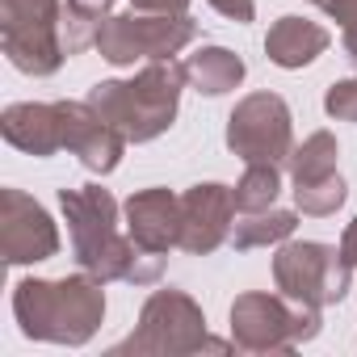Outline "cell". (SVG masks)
<instances>
[{"mask_svg": "<svg viewBox=\"0 0 357 357\" xmlns=\"http://www.w3.org/2000/svg\"><path fill=\"white\" fill-rule=\"evenodd\" d=\"M324 109H328L332 118H340V122H357V76L336 80V84L328 89V97H324Z\"/></svg>", "mask_w": 357, "mask_h": 357, "instance_id": "44dd1931", "label": "cell"}, {"mask_svg": "<svg viewBox=\"0 0 357 357\" xmlns=\"http://www.w3.org/2000/svg\"><path fill=\"white\" fill-rule=\"evenodd\" d=\"M336 155H340L336 139H332L328 130H315L303 147H294V151L286 155L294 185H303V181H319V176H332V172H336Z\"/></svg>", "mask_w": 357, "mask_h": 357, "instance_id": "ac0fdd59", "label": "cell"}, {"mask_svg": "<svg viewBox=\"0 0 357 357\" xmlns=\"http://www.w3.org/2000/svg\"><path fill=\"white\" fill-rule=\"evenodd\" d=\"M190 84L185 63L151 59L135 80H101L89 93V105L126 135V143H147L164 135L176 118L181 89Z\"/></svg>", "mask_w": 357, "mask_h": 357, "instance_id": "7a4b0ae2", "label": "cell"}, {"mask_svg": "<svg viewBox=\"0 0 357 357\" xmlns=\"http://www.w3.org/2000/svg\"><path fill=\"white\" fill-rule=\"evenodd\" d=\"M72 5H80V9H89V13H97V17H105V9L114 5V0H72Z\"/></svg>", "mask_w": 357, "mask_h": 357, "instance_id": "484cf974", "label": "cell"}, {"mask_svg": "<svg viewBox=\"0 0 357 357\" xmlns=\"http://www.w3.org/2000/svg\"><path fill=\"white\" fill-rule=\"evenodd\" d=\"M294 227H298L294 211H273V206H269V211L244 215V219L236 223V231H231V244H236L240 252H248V248H269V244L290 240Z\"/></svg>", "mask_w": 357, "mask_h": 357, "instance_id": "e0dca14e", "label": "cell"}, {"mask_svg": "<svg viewBox=\"0 0 357 357\" xmlns=\"http://www.w3.org/2000/svg\"><path fill=\"white\" fill-rule=\"evenodd\" d=\"M5 139L30 155H51V151L68 147L63 101H55V105H9L5 109Z\"/></svg>", "mask_w": 357, "mask_h": 357, "instance_id": "5bb4252c", "label": "cell"}, {"mask_svg": "<svg viewBox=\"0 0 357 357\" xmlns=\"http://www.w3.org/2000/svg\"><path fill=\"white\" fill-rule=\"evenodd\" d=\"M328 30L324 26H315V22H307V17H278L273 26H269V34H265V51H269V59L278 63V68H307L315 55H324L328 51Z\"/></svg>", "mask_w": 357, "mask_h": 357, "instance_id": "9a60e30c", "label": "cell"}, {"mask_svg": "<svg viewBox=\"0 0 357 357\" xmlns=\"http://www.w3.org/2000/svg\"><path fill=\"white\" fill-rule=\"evenodd\" d=\"M0 240H5L9 265L47 261L59 248V236H55V223L47 219V211L17 190H5V227H0Z\"/></svg>", "mask_w": 357, "mask_h": 357, "instance_id": "8fae6325", "label": "cell"}, {"mask_svg": "<svg viewBox=\"0 0 357 357\" xmlns=\"http://www.w3.org/2000/svg\"><path fill=\"white\" fill-rule=\"evenodd\" d=\"M198 349H227L223 340L206 336L202 307L181 290H155L143 303L139 328L114 353H198Z\"/></svg>", "mask_w": 357, "mask_h": 357, "instance_id": "5b68a950", "label": "cell"}, {"mask_svg": "<svg viewBox=\"0 0 357 357\" xmlns=\"http://www.w3.org/2000/svg\"><path fill=\"white\" fill-rule=\"evenodd\" d=\"M227 147L244 164H282L290 147V105L278 93L244 97L227 118Z\"/></svg>", "mask_w": 357, "mask_h": 357, "instance_id": "9c48e42d", "label": "cell"}, {"mask_svg": "<svg viewBox=\"0 0 357 357\" xmlns=\"http://www.w3.org/2000/svg\"><path fill=\"white\" fill-rule=\"evenodd\" d=\"M349 278H353V265L332 244L294 240V244H282L278 257H273L278 290L286 298H298V303H311V307L340 303L344 290H349Z\"/></svg>", "mask_w": 357, "mask_h": 357, "instance_id": "52a82bcc", "label": "cell"}, {"mask_svg": "<svg viewBox=\"0 0 357 357\" xmlns=\"http://www.w3.org/2000/svg\"><path fill=\"white\" fill-rule=\"evenodd\" d=\"M59 206L68 215V231H72V248L84 273H93L97 282H135V286H151L164 273V257L139 248L130 236H118V202L101 190V185H84V190H59Z\"/></svg>", "mask_w": 357, "mask_h": 357, "instance_id": "6da1fadb", "label": "cell"}, {"mask_svg": "<svg viewBox=\"0 0 357 357\" xmlns=\"http://www.w3.org/2000/svg\"><path fill=\"white\" fill-rule=\"evenodd\" d=\"M315 5H319V0H315Z\"/></svg>", "mask_w": 357, "mask_h": 357, "instance_id": "83f0119b", "label": "cell"}, {"mask_svg": "<svg viewBox=\"0 0 357 357\" xmlns=\"http://www.w3.org/2000/svg\"><path fill=\"white\" fill-rule=\"evenodd\" d=\"M231 219H236V198L227 185L206 181L181 194V244L194 257L215 252L227 236H231Z\"/></svg>", "mask_w": 357, "mask_h": 357, "instance_id": "30bf717a", "label": "cell"}, {"mask_svg": "<svg viewBox=\"0 0 357 357\" xmlns=\"http://www.w3.org/2000/svg\"><path fill=\"white\" fill-rule=\"evenodd\" d=\"M319 332V307L286 294H240L231 303V340L244 353H290Z\"/></svg>", "mask_w": 357, "mask_h": 357, "instance_id": "277c9868", "label": "cell"}, {"mask_svg": "<svg viewBox=\"0 0 357 357\" xmlns=\"http://www.w3.org/2000/svg\"><path fill=\"white\" fill-rule=\"evenodd\" d=\"M135 13H164V17H176L190 9V0H130Z\"/></svg>", "mask_w": 357, "mask_h": 357, "instance_id": "7402d4cb", "label": "cell"}, {"mask_svg": "<svg viewBox=\"0 0 357 357\" xmlns=\"http://www.w3.org/2000/svg\"><path fill=\"white\" fill-rule=\"evenodd\" d=\"M63 118H68V147L80 155V164L93 172H114L126 151V135L109 126L89 101H63Z\"/></svg>", "mask_w": 357, "mask_h": 357, "instance_id": "7c38bea8", "label": "cell"}, {"mask_svg": "<svg viewBox=\"0 0 357 357\" xmlns=\"http://www.w3.org/2000/svg\"><path fill=\"white\" fill-rule=\"evenodd\" d=\"M198 34V22L190 13H176V17H164V13H114V17H101V30H97V51L109 59V63H135V59H172L185 43H194Z\"/></svg>", "mask_w": 357, "mask_h": 357, "instance_id": "8992f818", "label": "cell"}, {"mask_svg": "<svg viewBox=\"0 0 357 357\" xmlns=\"http://www.w3.org/2000/svg\"><path fill=\"white\" fill-rule=\"evenodd\" d=\"M344 51H349V59L357 63V26H344Z\"/></svg>", "mask_w": 357, "mask_h": 357, "instance_id": "4316f807", "label": "cell"}, {"mask_svg": "<svg viewBox=\"0 0 357 357\" xmlns=\"http://www.w3.org/2000/svg\"><path fill=\"white\" fill-rule=\"evenodd\" d=\"M59 0H5V51L22 72L51 76L63 63Z\"/></svg>", "mask_w": 357, "mask_h": 357, "instance_id": "ba28073f", "label": "cell"}, {"mask_svg": "<svg viewBox=\"0 0 357 357\" xmlns=\"http://www.w3.org/2000/svg\"><path fill=\"white\" fill-rule=\"evenodd\" d=\"M324 13L340 26H357V0H319Z\"/></svg>", "mask_w": 357, "mask_h": 357, "instance_id": "603a6c76", "label": "cell"}, {"mask_svg": "<svg viewBox=\"0 0 357 357\" xmlns=\"http://www.w3.org/2000/svg\"><path fill=\"white\" fill-rule=\"evenodd\" d=\"M126 231L147 252H168L181 244V198L168 190H143L126 202Z\"/></svg>", "mask_w": 357, "mask_h": 357, "instance_id": "4fadbf2b", "label": "cell"}, {"mask_svg": "<svg viewBox=\"0 0 357 357\" xmlns=\"http://www.w3.org/2000/svg\"><path fill=\"white\" fill-rule=\"evenodd\" d=\"M340 252H344V261L357 269V219L344 227V236H340Z\"/></svg>", "mask_w": 357, "mask_h": 357, "instance_id": "d4e9b609", "label": "cell"}, {"mask_svg": "<svg viewBox=\"0 0 357 357\" xmlns=\"http://www.w3.org/2000/svg\"><path fill=\"white\" fill-rule=\"evenodd\" d=\"M185 76H190V84L198 93L223 97L244 80V59L236 51H227V47H202V51H194L185 59Z\"/></svg>", "mask_w": 357, "mask_h": 357, "instance_id": "2e32d148", "label": "cell"}, {"mask_svg": "<svg viewBox=\"0 0 357 357\" xmlns=\"http://www.w3.org/2000/svg\"><path fill=\"white\" fill-rule=\"evenodd\" d=\"M211 9H219L231 22H252V0H211Z\"/></svg>", "mask_w": 357, "mask_h": 357, "instance_id": "cb8c5ba5", "label": "cell"}, {"mask_svg": "<svg viewBox=\"0 0 357 357\" xmlns=\"http://www.w3.org/2000/svg\"><path fill=\"white\" fill-rule=\"evenodd\" d=\"M13 311L22 319V332L34 340L84 344L105 315V294L93 273L63 282H22L13 294Z\"/></svg>", "mask_w": 357, "mask_h": 357, "instance_id": "3957f363", "label": "cell"}, {"mask_svg": "<svg viewBox=\"0 0 357 357\" xmlns=\"http://www.w3.org/2000/svg\"><path fill=\"white\" fill-rule=\"evenodd\" d=\"M278 194H282V172H278V164H248L244 176H240V185L231 190L240 215L269 211L278 202Z\"/></svg>", "mask_w": 357, "mask_h": 357, "instance_id": "d6986e66", "label": "cell"}, {"mask_svg": "<svg viewBox=\"0 0 357 357\" xmlns=\"http://www.w3.org/2000/svg\"><path fill=\"white\" fill-rule=\"evenodd\" d=\"M294 206H298L303 215H315V219L336 215V211L344 206V181H340V172L319 176V181H303V185H294Z\"/></svg>", "mask_w": 357, "mask_h": 357, "instance_id": "ffe728a7", "label": "cell"}]
</instances>
